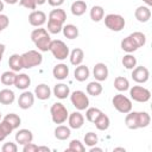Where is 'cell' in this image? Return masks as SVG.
I'll use <instances>...</instances> for the list:
<instances>
[{
  "label": "cell",
  "instance_id": "5bb4252c",
  "mask_svg": "<svg viewBox=\"0 0 152 152\" xmlns=\"http://www.w3.org/2000/svg\"><path fill=\"white\" fill-rule=\"evenodd\" d=\"M68 122H69V127L74 128V129H78L83 126L84 124V116L80 113V112H72L71 114H69L68 116Z\"/></svg>",
  "mask_w": 152,
  "mask_h": 152
},
{
  "label": "cell",
  "instance_id": "ee69618b",
  "mask_svg": "<svg viewBox=\"0 0 152 152\" xmlns=\"http://www.w3.org/2000/svg\"><path fill=\"white\" fill-rule=\"evenodd\" d=\"M19 5L27 8V10H32V11H34L37 7L34 0H19Z\"/></svg>",
  "mask_w": 152,
  "mask_h": 152
},
{
  "label": "cell",
  "instance_id": "8992f818",
  "mask_svg": "<svg viewBox=\"0 0 152 152\" xmlns=\"http://www.w3.org/2000/svg\"><path fill=\"white\" fill-rule=\"evenodd\" d=\"M125 19L122 15L116 14V13H109L104 17V25L107 26V28H109L110 31L114 32H119L125 27Z\"/></svg>",
  "mask_w": 152,
  "mask_h": 152
},
{
  "label": "cell",
  "instance_id": "30bf717a",
  "mask_svg": "<svg viewBox=\"0 0 152 152\" xmlns=\"http://www.w3.org/2000/svg\"><path fill=\"white\" fill-rule=\"evenodd\" d=\"M132 78L133 81H135L137 83H145L148 81L150 78V71L146 66H135L134 69H132Z\"/></svg>",
  "mask_w": 152,
  "mask_h": 152
},
{
  "label": "cell",
  "instance_id": "816d5d0a",
  "mask_svg": "<svg viewBox=\"0 0 152 152\" xmlns=\"http://www.w3.org/2000/svg\"><path fill=\"white\" fill-rule=\"evenodd\" d=\"M6 4H8V5H14V4H17L19 0H4Z\"/></svg>",
  "mask_w": 152,
  "mask_h": 152
},
{
  "label": "cell",
  "instance_id": "ba28073f",
  "mask_svg": "<svg viewBox=\"0 0 152 152\" xmlns=\"http://www.w3.org/2000/svg\"><path fill=\"white\" fill-rule=\"evenodd\" d=\"M112 103H113L114 108L118 112L122 113V114H127L128 112L132 110V101L127 96H125L122 94L114 95V97L112 100Z\"/></svg>",
  "mask_w": 152,
  "mask_h": 152
},
{
  "label": "cell",
  "instance_id": "5b68a950",
  "mask_svg": "<svg viewBox=\"0 0 152 152\" xmlns=\"http://www.w3.org/2000/svg\"><path fill=\"white\" fill-rule=\"evenodd\" d=\"M49 51H51V53L53 55V57L56 59L63 61L66 57H69V48L66 46V44L63 40L56 39V40H51L50 43V48Z\"/></svg>",
  "mask_w": 152,
  "mask_h": 152
},
{
  "label": "cell",
  "instance_id": "9c48e42d",
  "mask_svg": "<svg viewBox=\"0 0 152 152\" xmlns=\"http://www.w3.org/2000/svg\"><path fill=\"white\" fill-rule=\"evenodd\" d=\"M131 99L137 102H147L151 99V91L141 86H134L129 89Z\"/></svg>",
  "mask_w": 152,
  "mask_h": 152
},
{
  "label": "cell",
  "instance_id": "f1b7e54d",
  "mask_svg": "<svg viewBox=\"0 0 152 152\" xmlns=\"http://www.w3.org/2000/svg\"><path fill=\"white\" fill-rule=\"evenodd\" d=\"M15 99V95L13 93V90L11 89H2L0 90V103L2 104H11L13 103Z\"/></svg>",
  "mask_w": 152,
  "mask_h": 152
},
{
  "label": "cell",
  "instance_id": "ffe728a7",
  "mask_svg": "<svg viewBox=\"0 0 152 152\" xmlns=\"http://www.w3.org/2000/svg\"><path fill=\"white\" fill-rule=\"evenodd\" d=\"M31 84V78L30 76H27L26 74H18L15 76V81H14V84L15 88L20 89V90H25L30 87Z\"/></svg>",
  "mask_w": 152,
  "mask_h": 152
},
{
  "label": "cell",
  "instance_id": "c3c4849f",
  "mask_svg": "<svg viewBox=\"0 0 152 152\" xmlns=\"http://www.w3.org/2000/svg\"><path fill=\"white\" fill-rule=\"evenodd\" d=\"M5 49H6V46L0 43V62L2 61V57H4V53H5Z\"/></svg>",
  "mask_w": 152,
  "mask_h": 152
},
{
  "label": "cell",
  "instance_id": "836d02e7",
  "mask_svg": "<svg viewBox=\"0 0 152 152\" xmlns=\"http://www.w3.org/2000/svg\"><path fill=\"white\" fill-rule=\"evenodd\" d=\"M15 76H17V74L14 71H12V70L11 71H5L0 76V81L5 86H13L14 81H15Z\"/></svg>",
  "mask_w": 152,
  "mask_h": 152
},
{
  "label": "cell",
  "instance_id": "603a6c76",
  "mask_svg": "<svg viewBox=\"0 0 152 152\" xmlns=\"http://www.w3.org/2000/svg\"><path fill=\"white\" fill-rule=\"evenodd\" d=\"M121 49L124 51H126L127 53H132V52L137 51L139 48H138L137 43L133 40V38L131 36H127L126 38H124L121 40Z\"/></svg>",
  "mask_w": 152,
  "mask_h": 152
},
{
  "label": "cell",
  "instance_id": "e575fe53",
  "mask_svg": "<svg viewBox=\"0 0 152 152\" xmlns=\"http://www.w3.org/2000/svg\"><path fill=\"white\" fill-rule=\"evenodd\" d=\"M121 63H122V65H124L126 69L132 70V69H134V68L137 66V58H135L133 55L127 53V55H125V56L122 57Z\"/></svg>",
  "mask_w": 152,
  "mask_h": 152
},
{
  "label": "cell",
  "instance_id": "8d00e7d4",
  "mask_svg": "<svg viewBox=\"0 0 152 152\" xmlns=\"http://www.w3.org/2000/svg\"><path fill=\"white\" fill-rule=\"evenodd\" d=\"M4 120H6V121L13 127V129L18 128V127L20 126V124H21L20 116H19L18 114H15V113H10V114H7V115L4 118Z\"/></svg>",
  "mask_w": 152,
  "mask_h": 152
},
{
  "label": "cell",
  "instance_id": "cb8c5ba5",
  "mask_svg": "<svg viewBox=\"0 0 152 152\" xmlns=\"http://www.w3.org/2000/svg\"><path fill=\"white\" fill-rule=\"evenodd\" d=\"M70 10H71V13H72L74 15L80 17V15H82V14L86 13V11H87V4H86V1H83V0L74 1V2L71 4Z\"/></svg>",
  "mask_w": 152,
  "mask_h": 152
},
{
  "label": "cell",
  "instance_id": "44dd1931",
  "mask_svg": "<svg viewBox=\"0 0 152 152\" xmlns=\"http://www.w3.org/2000/svg\"><path fill=\"white\" fill-rule=\"evenodd\" d=\"M69 58H70V63L75 66L82 64L83 59H84V52L81 48H75L70 53H69Z\"/></svg>",
  "mask_w": 152,
  "mask_h": 152
},
{
  "label": "cell",
  "instance_id": "ab89813d",
  "mask_svg": "<svg viewBox=\"0 0 152 152\" xmlns=\"http://www.w3.org/2000/svg\"><path fill=\"white\" fill-rule=\"evenodd\" d=\"M129 36H131V37L133 38V40L137 43L138 48H141V46H144V45L146 44V36H145L142 32H139V31H137V32H133V33H131Z\"/></svg>",
  "mask_w": 152,
  "mask_h": 152
},
{
  "label": "cell",
  "instance_id": "f546056e",
  "mask_svg": "<svg viewBox=\"0 0 152 152\" xmlns=\"http://www.w3.org/2000/svg\"><path fill=\"white\" fill-rule=\"evenodd\" d=\"M89 14H90V19H91L93 21L99 23V21H101V20L103 19V17H104V11H103V8H102L101 6L95 5V6L91 7Z\"/></svg>",
  "mask_w": 152,
  "mask_h": 152
},
{
  "label": "cell",
  "instance_id": "7bdbcfd3",
  "mask_svg": "<svg viewBox=\"0 0 152 152\" xmlns=\"http://www.w3.org/2000/svg\"><path fill=\"white\" fill-rule=\"evenodd\" d=\"M17 150H18L17 144L15 142H11V141L5 142L2 145V147H1V151L2 152H17Z\"/></svg>",
  "mask_w": 152,
  "mask_h": 152
},
{
  "label": "cell",
  "instance_id": "ac0fdd59",
  "mask_svg": "<svg viewBox=\"0 0 152 152\" xmlns=\"http://www.w3.org/2000/svg\"><path fill=\"white\" fill-rule=\"evenodd\" d=\"M52 75L57 80H65L68 77V75H69V68L66 66V64L59 63V64H57V65L53 66Z\"/></svg>",
  "mask_w": 152,
  "mask_h": 152
},
{
  "label": "cell",
  "instance_id": "9a60e30c",
  "mask_svg": "<svg viewBox=\"0 0 152 152\" xmlns=\"http://www.w3.org/2000/svg\"><path fill=\"white\" fill-rule=\"evenodd\" d=\"M32 140H33V134L30 129L23 128V129H19L15 133V141L19 145H25L27 142H31Z\"/></svg>",
  "mask_w": 152,
  "mask_h": 152
},
{
  "label": "cell",
  "instance_id": "d4e9b609",
  "mask_svg": "<svg viewBox=\"0 0 152 152\" xmlns=\"http://www.w3.org/2000/svg\"><path fill=\"white\" fill-rule=\"evenodd\" d=\"M8 65L11 68L12 71L17 72V71H20L23 69V62H21V55H18V53H13L12 56H10V59H8Z\"/></svg>",
  "mask_w": 152,
  "mask_h": 152
},
{
  "label": "cell",
  "instance_id": "1f68e13d",
  "mask_svg": "<svg viewBox=\"0 0 152 152\" xmlns=\"http://www.w3.org/2000/svg\"><path fill=\"white\" fill-rule=\"evenodd\" d=\"M87 93L91 96H99L102 93V86L99 81H93L87 86Z\"/></svg>",
  "mask_w": 152,
  "mask_h": 152
},
{
  "label": "cell",
  "instance_id": "d590c367",
  "mask_svg": "<svg viewBox=\"0 0 152 152\" xmlns=\"http://www.w3.org/2000/svg\"><path fill=\"white\" fill-rule=\"evenodd\" d=\"M63 23L61 21H57V20H52V19H49L48 20V31L50 33H53V34H57L62 31L63 28Z\"/></svg>",
  "mask_w": 152,
  "mask_h": 152
},
{
  "label": "cell",
  "instance_id": "2e32d148",
  "mask_svg": "<svg viewBox=\"0 0 152 152\" xmlns=\"http://www.w3.org/2000/svg\"><path fill=\"white\" fill-rule=\"evenodd\" d=\"M34 96L37 99L42 100V101L49 100L50 96H51V89H50V87L48 84H45V83L38 84L36 87V89H34Z\"/></svg>",
  "mask_w": 152,
  "mask_h": 152
},
{
  "label": "cell",
  "instance_id": "f907efd6",
  "mask_svg": "<svg viewBox=\"0 0 152 152\" xmlns=\"http://www.w3.org/2000/svg\"><path fill=\"white\" fill-rule=\"evenodd\" d=\"M89 151H90V152H95V151H97V152H102V148H100V147H95V146H91Z\"/></svg>",
  "mask_w": 152,
  "mask_h": 152
},
{
  "label": "cell",
  "instance_id": "6f0895ef",
  "mask_svg": "<svg viewBox=\"0 0 152 152\" xmlns=\"http://www.w3.org/2000/svg\"><path fill=\"white\" fill-rule=\"evenodd\" d=\"M2 10H4V2L0 0V13L2 12Z\"/></svg>",
  "mask_w": 152,
  "mask_h": 152
},
{
  "label": "cell",
  "instance_id": "3957f363",
  "mask_svg": "<svg viewBox=\"0 0 152 152\" xmlns=\"http://www.w3.org/2000/svg\"><path fill=\"white\" fill-rule=\"evenodd\" d=\"M21 62H23V68L31 69L42 64L43 56L37 50H28L21 55Z\"/></svg>",
  "mask_w": 152,
  "mask_h": 152
},
{
  "label": "cell",
  "instance_id": "7402d4cb",
  "mask_svg": "<svg viewBox=\"0 0 152 152\" xmlns=\"http://www.w3.org/2000/svg\"><path fill=\"white\" fill-rule=\"evenodd\" d=\"M53 95L57 97V99H66L69 95H70V89L66 84L64 83H58L53 87Z\"/></svg>",
  "mask_w": 152,
  "mask_h": 152
},
{
  "label": "cell",
  "instance_id": "4fadbf2b",
  "mask_svg": "<svg viewBox=\"0 0 152 152\" xmlns=\"http://www.w3.org/2000/svg\"><path fill=\"white\" fill-rule=\"evenodd\" d=\"M34 103V94L31 91H23V94L18 99V106L21 109H28Z\"/></svg>",
  "mask_w": 152,
  "mask_h": 152
},
{
  "label": "cell",
  "instance_id": "6da1fadb",
  "mask_svg": "<svg viewBox=\"0 0 152 152\" xmlns=\"http://www.w3.org/2000/svg\"><path fill=\"white\" fill-rule=\"evenodd\" d=\"M151 116L147 112H128L125 118V124L129 129L145 128L150 125Z\"/></svg>",
  "mask_w": 152,
  "mask_h": 152
},
{
  "label": "cell",
  "instance_id": "8fae6325",
  "mask_svg": "<svg viewBox=\"0 0 152 152\" xmlns=\"http://www.w3.org/2000/svg\"><path fill=\"white\" fill-rule=\"evenodd\" d=\"M46 21V14L43 11H32L28 15V23L34 27H40Z\"/></svg>",
  "mask_w": 152,
  "mask_h": 152
},
{
  "label": "cell",
  "instance_id": "484cf974",
  "mask_svg": "<svg viewBox=\"0 0 152 152\" xmlns=\"http://www.w3.org/2000/svg\"><path fill=\"white\" fill-rule=\"evenodd\" d=\"M70 134H71V131H70V127L68 126L58 125L55 128V137L58 140H66L70 137Z\"/></svg>",
  "mask_w": 152,
  "mask_h": 152
},
{
  "label": "cell",
  "instance_id": "7c38bea8",
  "mask_svg": "<svg viewBox=\"0 0 152 152\" xmlns=\"http://www.w3.org/2000/svg\"><path fill=\"white\" fill-rule=\"evenodd\" d=\"M108 74H109V71H108V68L104 63H101V62L96 63L93 68V75L95 77V80L99 82L106 81L108 77Z\"/></svg>",
  "mask_w": 152,
  "mask_h": 152
},
{
  "label": "cell",
  "instance_id": "277c9868",
  "mask_svg": "<svg viewBox=\"0 0 152 152\" xmlns=\"http://www.w3.org/2000/svg\"><path fill=\"white\" fill-rule=\"evenodd\" d=\"M50 114H51L52 121H53L55 124H58V125L64 124V122L68 120V116H69L66 107H65L63 103H61V102H55V103L51 106V108H50Z\"/></svg>",
  "mask_w": 152,
  "mask_h": 152
},
{
  "label": "cell",
  "instance_id": "db71d44e",
  "mask_svg": "<svg viewBox=\"0 0 152 152\" xmlns=\"http://www.w3.org/2000/svg\"><path fill=\"white\" fill-rule=\"evenodd\" d=\"M5 139H6V135H5V134L2 133V131L0 129V141H4Z\"/></svg>",
  "mask_w": 152,
  "mask_h": 152
},
{
  "label": "cell",
  "instance_id": "4dcf8cb0",
  "mask_svg": "<svg viewBox=\"0 0 152 152\" xmlns=\"http://www.w3.org/2000/svg\"><path fill=\"white\" fill-rule=\"evenodd\" d=\"M114 88L118 91H126L129 89V82L124 76H118L114 80Z\"/></svg>",
  "mask_w": 152,
  "mask_h": 152
},
{
  "label": "cell",
  "instance_id": "7dc6e473",
  "mask_svg": "<svg viewBox=\"0 0 152 152\" xmlns=\"http://www.w3.org/2000/svg\"><path fill=\"white\" fill-rule=\"evenodd\" d=\"M49 2L50 6H53V7H59L64 4V0H46Z\"/></svg>",
  "mask_w": 152,
  "mask_h": 152
},
{
  "label": "cell",
  "instance_id": "f5cc1de1",
  "mask_svg": "<svg viewBox=\"0 0 152 152\" xmlns=\"http://www.w3.org/2000/svg\"><path fill=\"white\" fill-rule=\"evenodd\" d=\"M36 5H44L46 2V0H34Z\"/></svg>",
  "mask_w": 152,
  "mask_h": 152
},
{
  "label": "cell",
  "instance_id": "681fc988",
  "mask_svg": "<svg viewBox=\"0 0 152 152\" xmlns=\"http://www.w3.org/2000/svg\"><path fill=\"white\" fill-rule=\"evenodd\" d=\"M39 151H46V152H49L50 148H49L48 146H38V152H39Z\"/></svg>",
  "mask_w": 152,
  "mask_h": 152
},
{
  "label": "cell",
  "instance_id": "d6986e66",
  "mask_svg": "<svg viewBox=\"0 0 152 152\" xmlns=\"http://www.w3.org/2000/svg\"><path fill=\"white\" fill-rule=\"evenodd\" d=\"M89 75H90L89 68L86 66V65H82V64L77 65L76 69H75V71H74V77L78 82H84L86 80H88Z\"/></svg>",
  "mask_w": 152,
  "mask_h": 152
},
{
  "label": "cell",
  "instance_id": "83f0119b",
  "mask_svg": "<svg viewBox=\"0 0 152 152\" xmlns=\"http://www.w3.org/2000/svg\"><path fill=\"white\" fill-rule=\"evenodd\" d=\"M62 31H63L64 37H66L68 39H75L78 37V28H77V26H75L72 24L63 25Z\"/></svg>",
  "mask_w": 152,
  "mask_h": 152
},
{
  "label": "cell",
  "instance_id": "52a82bcc",
  "mask_svg": "<svg viewBox=\"0 0 152 152\" xmlns=\"http://www.w3.org/2000/svg\"><path fill=\"white\" fill-rule=\"evenodd\" d=\"M70 101L77 110H84L89 107V99L82 90H75L70 95Z\"/></svg>",
  "mask_w": 152,
  "mask_h": 152
},
{
  "label": "cell",
  "instance_id": "9f6ffc18",
  "mask_svg": "<svg viewBox=\"0 0 152 152\" xmlns=\"http://www.w3.org/2000/svg\"><path fill=\"white\" fill-rule=\"evenodd\" d=\"M114 151H124V152H125L126 150H125L124 147H115V148H114Z\"/></svg>",
  "mask_w": 152,
  "mask_h": 152
},
{
  "label": "cell",
  "instance_id": "74e56055",
  "mask_svg": "<svg viewBox=\"0 0 152 152\" xmlns=\"http://www.w3.org/2000/svg\"><path fill=\"white\" fill-rule=\"evenodd\" d=\"M66 151H71V152H84L86 147L83 145V142H81L78 139H72L69 142V147L66 148Z\"/></svg>",
  "mask_w": 152,
  "mask_h": 152
},
{
  "label": "cell",
  "instance_id": "f6af8a7d",
  "mask_svg": "<svg viewBox=\"0 0 152 152\" xmlns=\"http://www.w3.org/2000/svg\"><path fill=\"white\" fill-rule=\"evenodd\" d=\"M10 24V19L6 14H1L0 13V32H2Z\"/></svg>",
  "mask_w": 152,
  "mask_h": 152
},
{
  "label": "cell",
  "instance_id": "11a10c76",
  "mask_svg": "<svg viewBox=\"0 0 152 152\" xmlns=\"http://www.w3.org/2000/svg\"><path fill=\"white\" fill-rule=\"evenodd\" d=\"M142 1H144L148 7H150V6H152V0H142Z\"/></svg>",
  "mask_w": 152,
  "mask_h": 152
},
{
  "label": "cell",
  "instance_id": "f35d334b",
  "mask_svg": "<svg viewBox=\"0 0 152 152\" xmlns=\"http://www.w3.org/2000/svg\"><path fill=\"white\" fill-rule=\"evenodd\" d=\"M102 112L99 109V108H95V107H90V108H87V112H86V118L89 122H93L97 119V116L101 114Z\"/></svg>",
  "mask_w": 152,
  "mask_h": 152
},
{
  "label": "cell",
  "instance_id": "b9f144b4",
  "mask_svg": "<svg viewBox=\"0 0 152 152\" xmlns=\"http://www.w3.org/2000/svg\"><path fill=\"white\" fill-rule=\"evenodd\" d=\"M0 129L2 131V133L6 135V137H8L11 133H12V131H13V127L6 121V120H4L2 119V121H0Z\"/></svg>",
  "mask_w": 152,
  "mask_h": 152
},
{
  "label": "cell",
  "instance_id": "d6a6232c",
  "mask_svg": "<svg viewBox=\"0 0 152 152\" xmlns=\"http://www.w3.org/2000/svg\"><path fill=\"white\" fill-rule=\"evenodd\" d=\"M49 19L57 20V21H61V23L64 24L65 23V19H66V13L62 8H56V10H52L49 13Z\"/></svg>",
  "mask_w": 152,
  "mask_h": 152
},
{
  "label": "cell",
  "instance_id": "e0dca14e",
  "mask_svg": "<svg viewBox=\"0 0 152 152\" xmlns=\"http://www.w3.org/2000/svg\"><path fill=\"white\" fill-rule=\"evenodd\" d=\"M134 17L140 23H147L150 20V18H151L150 7L148 6H139L134 12Z\"/></svg>",
  "mask_w": 152,
  "mask_h": 152
},
{
  "label": "cell",
  "instance_id": "7a4b0ae2",
  "mask_svg": "<svg viewBox=\"0 0 152 152\" xmlns=\"http://www.w3.org/2000/svg\"><path fill=\"white\" fill-rule=\"evenodd\" d=\"M31 39H32V42L34 43L36 48L39 51H43V52L49 51L50 43H51V37H50L48 30L43 28L42 26L38 27V28H34L31 32Z\"/></svg>",
  "mask_w": 152,
  "mask_h": 152
},
{
  "label": "cell",
  "instance_id": "680465c9",
  "mask_svg": "<svg viewBox=\"0 0 152 152\" xmlns=\"http://www.w3.org/2000/svg\"><path fill=\"white\" fill-rule=\"evenodd\" d=\"M0 120H1V112H0Z\"/></svg>",
  "mask_w": 152,
  "mask_h": 152
},
{
  "label": "cell",
  "instance_id": "bcb514c9",
  "mask_svg": "<svg viewBox=\"0 0 152 152\" xmlns=\"http://www.w3.org/2000/svg\"><path fill=\"white\" fill-rule=\"evenodd\" d=\"M36 151H38V146L32 141L23 145V152H36Z\"/></svg>",
  "mask_w": 152,
  "mask_h": 152
},
{
  "label": "cell",
  "instance_id": "60d3db41",
  "mask_svg": "<svg viewBox=\"0 0 152 152\" xmlns=\"http://www.w3.org/2000/svg\"><path fill=\"white\" fill-rule=\"evenodd\" d=\"M97 142H99V137H97L96 133H94V132H88V133L84 135V144H86L87 146L91 147V146H95Z\"/></svg>",
  "mask_w": 152,
  "mask_h": 152
},
{
  "label": "cell",
  "instance_id": "4316f807",
  "mask_svg": "<svg viewBox=\"0 0 152 152\" xmlns=\"http://www.w3.org/2000/svg\"><path fill=\"white\" fill-rule=\"evenodd\" d=\"M94 124H95V127L99 131H106V129H108V127L110 125V120H109V118L106 114L101 113L97 116V119L94 121Z\"/></svg>",
  "mask_w": 152,
  "mask_h": 152
}]
</instances>
